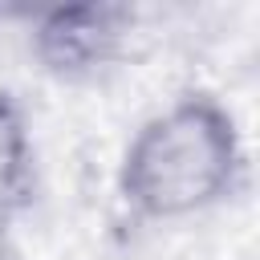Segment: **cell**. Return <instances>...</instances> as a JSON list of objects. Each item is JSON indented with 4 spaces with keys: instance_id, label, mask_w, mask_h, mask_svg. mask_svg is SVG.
Returning <instances> with one entry per match:
<instances>
[{
    "instance_id": "3957f363",
    "label": "cell",
    "mask_w": 260,
    "mask_h": 260,
    "mask_svg": "<svg viewBox=\"0 0 260 260\" xmlns=\"http://www.w3.org/2000/svg\"><path fill=\"white\" fill-rule=\"evenodd\" d=\"M32 195V134L20 102L0 89V223L12 219Z\"/></svg>"
},
{
    "instance_id": "6da1fadb",
    "label": "cell",
    "mask_w": 260,
    "mask_h": 260,
    "mask_svg": "<svg viewBox=\"0 0 260 260\" xmlns=\"http://www.w3.org/2000/svg\"><path fill=\"white\" fill-rule=\"evenodd\" d=\"M248 154L236 114L207 89L154 110L122 150L118 199L150 223L191 219L236 195Z\"/></svg>"
},
{
    "instance_id": "7a4b0ae2",
    "label": "cell",
    "mask_w": 260,
    "mask_h": 260,
    "mask_svg": "<svg viewBox=\"0 0 260 260\" xmlns=\"http://www.w3.org/2000/svg\"><path fill=\"white\" fill-rule=\"evenodd\" d=\"M134 12L122 4H69L49 8L32 24V57L49 77L85 81L122 57Z\"/></svg>"
},
{
    "instance_id": "277c9868",
    "label": "cell",
    "mask_w": 260,
    "mask_h": 260,
    "mask_svg": "<svg viewBox=\"0 0 260 260\" xmlns=\"http://www.w3.org/2000/svg\"><path fill=\"white\" fill-rule=\"evenodd\" d=\"M4 228H8V223H0V260H4Z\"/></svg>"
}]
</instances>
